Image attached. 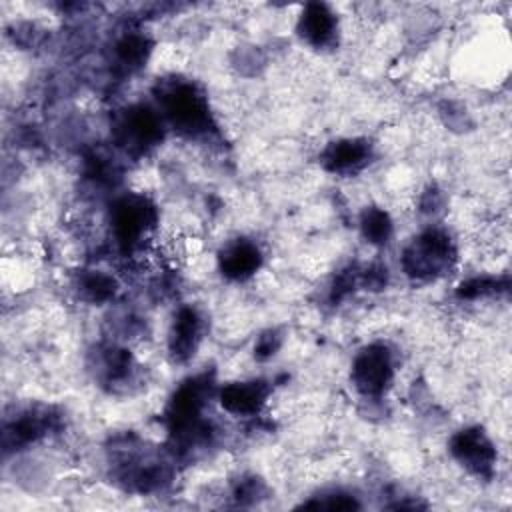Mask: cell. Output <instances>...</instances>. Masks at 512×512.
<instances>
[{
    "mask_svg": "<svg viewBox=\"0 0 512 512\" xmlns=\"http://www.w3.org/2000/svg\"><path fill=\"white\" fill-rule=\"evenodd\" d=\"M202 334H204V318L200 310L192 304L180 306L174 312L172 322L168 326V334H166V348L170 358L178 364L188 362L198 352V346L204 338Z\"/></svg>",
    "mask_w": 512,
    "mask_h": 512,
    "instance_id": "cell-9",
    "label": "cell"
},
{
    "mask_svg": "<svg viewBox=\"0 0 512 512\" xmlns=\"http://www.w3.org/2000/svg\"><path fill=\"white\" fill-rule=\"evenodd\" d=\"M282 344V336L278 330H266L264 334L258 336L256 344H254V358L256 360H268L276 354V350Z\"/></svg>",
    "mask_w": 512,
    "mask_h": 512,
    "instance_id": "cell-18",
    "label": "cell"
},
{
    "mask_svg": "<svg viewBox=\"0 0 512 512\" xmlns=\"http://www.w3.org/2000/svg\"><path fill=\"white\" fill-rule=\"evenodd\" d=\"M74 290L88 304H106L118 294V280L106 270H82L74 280Z\"/></svg>",
    "mask_w": 512,
    "mask_h": 512,
    "instance_id": "cell-14",
    "label": "cell"
},
{
    "mask_svg": "<svg viewBox=\"0 0 512 512\" xmlns=\"http://www.w3.org/2000/svg\"><path fill=\"white\" fill-rule=\"evenodd\" d=\"M216 260L218 270L226 280L246 282L262 268L264 254L254 240L234 238L220 248Z\"/></svg>",
    "mask_w": 512,
    "mask_h": 512,
    "instance_id": "cell-11",
    "label": "cell"
},
{
    "mask_svg": "<svg viewBox=\"0 0 512 512\" xmlns=\"http://www.w3.org/2000/svg\"><path fill=\"white\" fill-rule=\"evenodd\" d=\"M158 112L170 128L192 138L212 128V114L206 96L186 80H170L160 88Z\"/></svg>",
    "mask_w": 512,
    "mask_h": 512,
    "instance_id": "cell-1",
    "label": "cell"
},
{
    "mask_svg": "<svg viewBox=\"0 0 512 512\" xmlns=\"http://www.w3.org/2000/svg\"><path fill=\"white\" fill-rule=\"evenodd\" d=\"M58 428V414L44 404H32L6 416L2 430L4 452L26 450Z\"/></svg>",
    "mask_w": 512,
    "mask_h": 512,
    "instance_id": "cell-6",
    "label": "cell"
},
{
    "mask_svg": "<svg viewBox=\"0 0 512 512\" xmlns=\"http://www.w3.org/2000/svg\"><path fill=\"white\" fill-rule=\"evenodd\" d=\"M164 128L166 124L158 108L134 104L120 114L114 126V136L118 140V146H122L126 152L146 154L156 144H160V140L164 138Z\"/></svg>",
    "mask_w": 512,
    "mask_h": 512,
    "instance_id": "cell-5",
    "label": "cell"
},
{
    "mask_svg": "<svg viewBox=\"0 0 512 512\" xmlns=\"http://www.w3.org/2000/svg\"><path fill=\"white\" fill-rule=\"evenodd\" d=\"M116 56L128 68L142 64L148 56V40L140 34H126L116 44Z\"/></svg>",
    "mask_w": 512,
    "mask_h": 512,
    "instance_id": "cell-17",
    "label": "cell"
},
{
    "mask_svg": "<svg viewBox=\"0 0 512 512\" xmlns=\"http://www.w3.org/2000/svg\"><path fill=\"white\" fill-rule=\"evenodd\" d=\"M372 158V144L366 138H338L320 154V164L332 174L350 176L362 170Z\"/></svg>",
    "mask_w": 512,
    "mask_h": 512,
    "instance_id": "cell-12",
    "label": "cell"
},
{
    "mask_svg": "<svg viewBox=\"0 0 512 512\" xmlns=\"http://www.w3.org/2000/svg\"><path fill=\"white\" fill-rule=\"evenodd\" d=\"M272 394V384L262 378L226 382L216 390L214 400L218 406L238 418H250L262 412Z\"/></svg>",
    "mask_w": 512,
    "mask_h": 512,
    "instance_id": "cell-8",
    "label": "cell"
},
{
    "mask_svg": "<svg viewBox=\"0 0 512 512\" xmlns=\"http://www.w3.org/2000/svg\"><path fill=\"white\" fill-rule=\"evenodd\" d=\"M362 238L372 246H386L394 234V222L390 214L380 206H366L358 220Z\"/></svg>",
    "mask_w": 512,
    "mask_h": 512,
    "instance_id": "cell-15",
    "label": "cell"
},
{
    "mask_svg": "<svg viewBox=\"0 0 512 512\" xmlns=\"http://www.w3.org/2000/svg\"><path fill=\"white\" fill-rule=\"evenodd\" d=\"M396 358L388 344L372 342L356 352L350 366L354 390L370 400L382 398L394 382Z\"/></svg>",
    "mask_w": 512,
    "mask_h": 512,
    "instance_id": "cell-4",
    "label": "cell"
},
{
    "mask_svg": "<svg viewBox=\"0 0 512 512\" xmlns=\"http://www.w3.org/2000/svg\"><path fill=\"white\" fill-rule=\"evenodd\" d=\"M508 282L506 278H494V276H470L466 280H462L456 288V296L460 300H480V298H488V296H496L500 290H506Z\"/></svg>",
    "mask_w": 512,
    "mask_h": 512,
    "instance_id": "cell-16",
    "label": "cell"
},
{
    "mask_svg": "<svg viewBox=\"0 0 512 512\" xmlns=\"http://www.w3.org/2000/svg\"><path fill=\"white\" fill-rule=\"evenodd\" d=\"M158 222L156 206L144 194H124L110 208V232L116 246L132 254L144 246Z\"/></svg>",
    "mask_w": 512,
    "mask_h": 512,
    "instance_id": "cell-3",
    "label": "cell"
},
{
    "mask_svg": "<svg viewBox=\"0 0 512 512\" xmlns=\"http://www.w3.org/2000/svg\"><path fill=\"white\" fill-rule=\"evenodd\" d=\"M296 34L310 48H330L338 40V16L324 2H308L298 14Z\"/></svg>",
    "mask_w": 512,
    "mask_h": 512,
    "instance_id": "cell-10",
    "label": "cell"
},
{
    "mask_svg": "<svg viewBox=\"0 0 512 512\" xmlns=\"http://www.w3.org/2000/svg\"><path fill=\"white\" fill-rule=\"evenodd\" d=\"M452 458L470 474L490 476L496 464V448L478 426H468L452 434L448 446Z\"/></svg>",
    "mask_w": 512,
    "mask_h": 512,
    "instance_id": "cell-7",
    "label": "cell"
},
{
    "mask_svg": "<svg viewBox=\"0 0 512 512\" xmlns=\"http://www.w3.org/2000/svg\"><path fill=\"white\" fill-rule=\"evenodd\" d=\"M136 360L130 350L120 346H104L96 352V378L106 386H126L136 376Z\"/></svg>",
    "mask_w": 512,
    "mask_h": 512,
    "instance_id": "cell-13",
    "label": "cell"
},
{
    "mask_svg": "<svg viewBox=\"0 0 512 512\" xmlns=\"http://www.w3.org/2000/svg\"><path fill=\"white\" fill-rule=\"evenodd\" d=\"M456 254V244L450 232L438 226H430L404 246L400 268L410 280L426 282L452 270Z\"/></svg>",
    "mask_w": 512,
    "mask_h": 512,
    "instance_id": "cell-2",
    "label": "cell"
}]
</instances>
